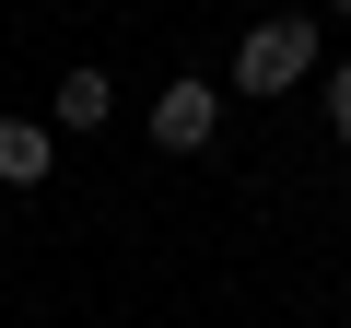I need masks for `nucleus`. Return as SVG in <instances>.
I'll list each match as a JSON object with an SVG mask.
<instances>
[{
    "label": "nucleus",
    "instance_id": "39448f33",
    "mask_svg": "<svg viewBox=\"0 0 351 328\" xmlns=\"http://www.w3.org/2000/svg\"><path fill=\"white\" fill-rule=\"evenodd\" d=\"M328 141H339V152H351V59H339V71H328Z\"/></svg>",
    "mask_w": 351,
    "mask_h": 328
},
{
    "label": "nucleus",
    "instance_id": "20e7f679",
    "mask_svg": "<svg viewBox=\"0 0 351 328\" xmlns=\"http://www.w3.org/2000/svg\"><path fill=\"white\" fill-rule=\"evenodd\" d=\"M106 117H117V82H106V71H94V59H82V71H59V82H47V129H106Z\"/></svg>",
    "mask_w": 351,
    "mask_h": 328
},
{
    "label": "nucleus",
    "instance_id": "423d86ee",
    "mask_svg": "<svg viewBox=\"0 0 351 328\" xmlns=\"http://www.w3.org/2000/svg\"><path fill=\"white\" fill-rule=\"evenodd\" d=\"M328 24H351V0H328Z\"/></svg>",
    "mask_w": 351,
    "mask_h": 328
},
{
    "label": "nucleus",
    "instance_id": "f257e3e1",
    "mask_svg": "<svg viewBox=\"0 0 351 328\" xmlns=\"http://www.w3.org/2000/svg\"><path fill=\"white\" fill-rule=\"evenodd\" d=\"M316 59H328L316 12H258L234 36V94H293V82H316Z\"/></svg>",
    "mask_w": 351,
    "mask_h": 328
},
{
    "label": "nucleus",
    "instance_id": "7ed1b4c3",
    "mask_svg": "<svg viewBox=\"0 0 351 328\" xmlns=\"http://www.w3.org/2000/svg\"><path fill=\"white\" fill-rule=\"evenodd\" d=\"M59 176V129L47 117H0V188H47Z\"/></svg>",
    "mask_w": 351,
    "mask_h": 328
},
{
    "label": "nucleus",
    "instance_id": "0eeeda50",
    "mask_svg": "<svg viewBox=\"0 0 351 328\" xmlns=\"http://www.w3.org/2000/svg\"><path fill=\"white\" fill-rule=\"evenodd\" d=\"M339 305H351V293H339Z\"/></svg>",
    "mask_w": 351,
    "mask_h": 328
},
{
    "label": "nucleus",
    "instance_id": "f03ea898",
    "mask_svg": "<svg viewBox=\"0 0 351 328\" xmlns=\"http://www.w3.org/2000/svg\"><path fill=\"white\" fill-rule=\"evenodd\" d=\"M141 129H152V152H176V164H188V152H211V141H223V82L176 71V82L152 94V117H141Z\"/></svg>",
    "mask_w": 351,
    "mask_h": 328
}]
</instances>
